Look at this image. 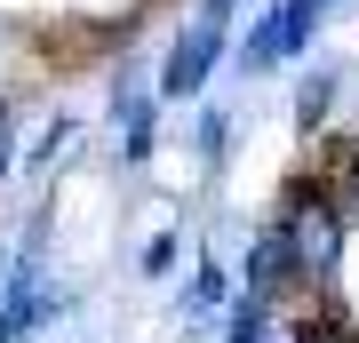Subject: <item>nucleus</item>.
<instances>
[{"mask_svg":"<svg viewBox=\"0 0 359 343\" xmlns=\"http://www.w3.org/2000/svg\"><path fill=\"white\" fill-rule=\"evenodd\" d=\"M8 271H16V264H8V248H0V288H8Z\"/></svg>","mask_w":359,"mask_h":343,"instance_id":"obj_16","label":"nucleus"},{"mask_svg":"<svg viewBox=\"0 0 359 343\" xmlns=\"http://www.w3.org/2000/svg\"><path fill=\"white\" fill-rule=\"evenodd\" d=\"M224 48H231V16H216V8H200L192 25H184L176 40H168V56H160V96H176V104H192L208 80H216V64H224Z\"/></svg>","mask_w":359,"mask_h":343,"instance_id":"obj_3","label":"nucleus"},{"mask_svg":"<svg viewBox=\"0 0 359 343\" xmlns=\"http://www.w3.org/2000/svg\"><path fill=\"white\" fill-rule=\"evenodd\" d=\"M264 335H271V295H231L224 343H264Z\"/></svg>","mask_w":359,"mask_h":343,"instance_id":"obj_9","label":"nucleus"},{"mask_svg":"<svg viewBox=\"0 0 359 343\" xmlns=\"http://www.w3.org/2000/svg\"><path fill=\"white\" fill-rule=\"evenodd\" d=\"M327 16H335V0H271L256 16V32L240 40V72H280V64H295L320 40Z\"/></svg>","mask_w":359,"mask_h":343,"instance_id":"obj_2","label":"nucleus"},{"mask_svg":"<svg viewBox=\"0 0 359 343\" xmlns=\"http://www.w3.org/2000/svg\"><path fill=\"white\" fill-rule=\"evenodd\" d=\"M8 168H16V112L0 104V184H8Z\"/></svg>","mask_w":359,"mask_h":343,"instance_id":"obj_14","label":"nucleus"},{"mask_svg":"<svg viewBox=\"0 0 359 343\" xmlns=\"http://www.w3.org/2000/svg\"><path fill=\"white\" fill-rule=\"evenodd\" d=\"M240 271H248V295H271V304H287L295 288H311V280H304V264H295V240H287L280 224H264L256 240H248Z\"/></svg>","mask_w":359,"mask_h":343,"instance_id":"obj_4","label":"nucleus"},{"mask_svg":"<svg viewBox=\"0 0 359 343\" xmlns=\"http://www.w3.org/2000/svg\"><path fill=\"white\" fill-rule=\"evenodd\" d=\"M200 152H208V160L231 152V112H200Z\"/></svg>","mask_w":359,"mask_h":343,"instance_id":"obj_12","label":"nucleus"},{"mask_svg":"<svg viewBox=\"0 0 359 343\" xmlns=\"http://www.w3.org/2000/svg\"><path fill=\"white\" fill-rule=\"evenodd\" d=\"M65 152H72V120H56V128H48V144H32V168H56Z\"/></svg>","mask_w":359,"mask_h":343,"instance_id":"obj_13","label":"nucleus"},{"mask_svg":"<svg viewBox=\"0 0 359 343\" xmlns=\"http://www.w3.org/2000/svg\"><path fill=\"white\" fill-rule=\"evenodd\" d=\"M208 311H231V264H216V255H200L192 288H184V319H208Z\"/></svg>","mask_w":359,"mask_h":343,"instance_id":"obj_7","label":"nucleus"},{"mask_svg":"<svg viewBox=\"0 0 359 343\" xmlns=\"http://www.w3.org/2000/svg\"><path fill=\"white\" fill-rule=\"evenodd\" d=\"M335 8H344V0H335Z\"/></svg>","mask_w":359,"mask_h":343,"instance_id":"obj_19","label":"nucleus"},{"mask_svg":"<svg viewBox=\"0 0 359 343\" xmlns=\"http://www.w3.org/2000/svg\"><path fill=\"white\" fill-rule=\"evenodd\" d=\"M112 120H120V160H152V144H160V104L144 96V88H120L112 96Z\"/></svg>","mask_w":359,"mask_h":343,"instance_id":"obj_6","label":"nucleus"},{"mask_svg":"<svg viewBox=\"0 0 359 343\" xmlns=\"http://www.w3.org/2000/svg\"><path fill=\"white\" fill-rule=\"evenodd\" d=\"M327 176H335V191H344V208H351V216H359V144L351 136H327Z\"/></svg>","mask_w":359,"mask_h":343,"instance_id":"obj_10","label":"nucleus"},{"mask_svg":"<svg viewBox=\"0 0 359 343\" xmlns=\"http://www.w3.org/2000/svg\"><path fill=\"white\" fill-rule=\"evenodd\" d=\"M176 231H152V240H144V255H136V271H144V280H168V271H176Z\"/></svg>","mask_w":359,"mask_h":343,"instance_id":"obj_11","label":"nucleus"},{"mask_svg":"<svg viewBox=\"0 0 359 343\" xmlns=\"http://www.w3.org/2000/svg\"><path fill=\"white\" fill-rule=\"evenodd\" d=\"M0 343H25V335H16V319H8V304H0Z\"/></svg>","mask_w":359,"mask_h":343,"instance_id":"obj_15","label":"nucleus"},{"mask_svg":"<svg viewBox=\"0 0 359 343\" xmlns=\"http://www.w3.org/2000/svg\"><path fill=\"white\" fill-rule=\"evenodd\" d=\"M208 8H216V16H231V8H240V0H208Z\"/></svg>","mask_w":359,"mask_h":343,"instance_id":"obj_17","label":"nucleus"},{"mask_svg":"<svg viewBox=\"0 0 359 343\" xmlns=\"http://www.w3.org/2000/svg\"><path fill=\"white\" fill-rule=\"evenodd\" d=\"M264 343H295V335H264Z\"/></svg>","mask_w":359,"mask_h":343,"instance_id":"obj_18","label":"nucleus"},{"mask_svg":"<svg viewBox=\"0 0 359 343\" xmlns=\"http://www.w3.org/2000/svg\"><path fill=\"white\" fill-rule=\"evenodd\" d=\"M335 80H344V72H327V64H311V72L295 80V128H304V136H320V120L335 104Z\"/></svg>","mask_w":359,"mask_h":343,"instance_id":"obj_8","label":"nucleus"},{"mask_svg":"<svg viewBox=\"0 0 359 343\" xmlns=\"http://www.w3.org/2000/svg\"><path fill=\"white\" fill-rule=\"evenodd\" d=\"M0 304H8V319H16V335H40V328H48L56 295H48V271H40V255H16L8 288H0Z\"/></svg>","mask_w":359,"mask_h":343,"instance_id":"obj_5","label":"nucleus"},{"mask_svg":"<svg viewBox=\"0 0 359 343\" xmlns=\"http://www.w3.org/2000/svg\"><path fill=\"white\" fill-rule=\"evenodd\" d=\"M344 191H335L327 168H311V176H295L287 184V200H280V224L287 240H295V264H304V280L311 288H335V271H344Z\"/></svg>","mask_w":359,"mask_h":343,"instance_id":"obj_1","label":"nucleus"}]
</instances>
